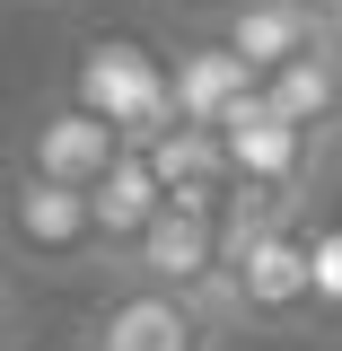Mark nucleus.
I'll return each mask as SVG.
<instances>
[{"instance_id":"obj_1","label":"nucleus","mask_w":342,"mask_h":351,"mask_svg":"<svg viewBox=\"0 0 342 351\" xmlns=\"http://www.w3.org/2000/svg\"><path fill=\"white\" fill-rule=\"evenodd\" d=\"M316 290H325V272H316V237H307V219H299V211L228 237L219 316H228L237 334H290V325H307Z\"/></svg>"},{"instance_id":"obj_2","label":"nucleus","mask_w":342,"mask_h":351,"mask_svg":"<svg viewBox=\"0 0 342 351\" xmlns=\"http://www.w3.org/2000/svg\"><path fill=\"white\" fill-rule=\"evenodd\" d=\"M0 255L27 263V272H97L106 255V228H97V193L88 184H53V176L9 167L0 176Z\"/></svg>"},{"instance_id":"obj_3","label":"nucleus","mask_w":342,"mask_h":351,"mask_svg":"<svg viewBox=\"0 0 342 351\" xmlns=\"http://www.w3.org/2000/svg\"><path fill=\"white\" fill-rule=\"evenodd\" d=\"M228 334L237 325L219 316V299L158 290V281H106V299L80 325L88 351H228Z\"/></svg>"},{"instance_id":"obj_4","label":"nucleus","mask_w":342,"mask_h":351,"mask_svg":"<svg viewBox=\"0 0 342 351\" xmlns=\"http://www.w3.org/2000/svg\"><path fill=\"white\" fill-rule=\"evenodd\" d=\"M219 149H228V176L246 184V193H263V202H281V211H299L307 193H316V176H325V132L290 123V114H272L263 106V88L219 123Z\"/></svg>"},{"instance_id":"obj_5","label":"nucleus","mask_w":342,"mask_h":351,"mask_svg":"<svg viewBox=\"0 0 342 351\" xmlns=\"http://www.w3.org/2000/svg\"><path fill=\"white\" fill-rule=\"evenodd\" d=\"M132 158V132L106 123L97 106H80V97H53V106H36L27 123H18V141H9V167L27 176H53V184H106V176Z\"/></svg>"},{"instance_id":"obj_6","label":"nucleus","mask_w":342,"mask_h":351,"mask_svg":"<svg viewBox=\"0 0 342 351\" xmlns=\"http://www.w3.org/2000/svg\"><path fill=\"white\" fill-rule=\"evenodd\" d=\"M219 272H228V211H202V202H167L114 255V281H158L193 299H219Z\"/></svg>"},{"instance_id":"obj_7","label":"nucleus","mask_w":342,"mask_h":351,"mask_svg":"<svg viewBox=\"0 0 342 351\" xmlns=\"http://www.w3.org/2000/svg\"><path fill=\"white\" fill-rule=\"evenodd\" d=\"M88 97L80 106H97L106 123H123L132 132V149L149 141V132H167L175 123V88H167V62H149L132 36H88Z\"/></svg>"},{"instance_id":"obj_8","label":"nucleus","mask_w":342,"mask_h":351,"mask_svg":"<svg viewBox=\"0 0 342 351\" xmlns=\"http://www.w3.org/2000/svg\"><path fill=\"white\" fill-rule=\"evenodd\" d=\"M219 44L255 71V80H272V71H290V62H307L325 36V18L316 9H299V0H237L228 18H219Z\"/></svg>"},{"instance_id":"obj_9","label":"nucleus","mask_w":342,"mask_h":351,"mask_svg":"<svg viewBox=\"0 0 342 351\" xmlns=\"http://www.w3.org/2000/svg\"><path fill=\"white\" fill-rule=\"evenodd\" d=\"M167 88H175V123H202V132H219L246 97H255V71L228 53V44H184V53H167Z\"/></svg>"},{"instance_id":"obj_10","label":"nucleus","mask_w":342,"mask_h":351,"mask_svg":"<svg viewBox=\"0 0 342 351\" xmlns=\"http://www.w3.org/2000/svg\"><path fill=\"white\" fill-rule=\"evenodd\" d=\"M263 106L334 141V132H342V44H316L307 62H290V71H272V80H263Z\"/></svg>"},{"instance_id":"obj_11","label":"nucleus","mask_w":342,"mask_h":351,"mask_svg":"<svg viewBox=\"0 0 342 351\" xmlns=\"http://www.w3.org/2000/svg\"><path fill=\"white\" fill-rule=\"evenodd\" d=\"M158 211H167V184H158V167L132 149L123 167L97 184V228H106V255H123V246H132V237H141ZM106 272H114V263H106Z\"/></svg>"},{"instance_id":"obj_12","label":"nucleus","mask_w":342,"mask_h":351,"mask_svg":"<svg viewBox=\"0 0 342 351\" xmlns=\"http://www.w3.org/2000/svg\"><path fill=\"white\" fill-rule=\"evenodd\" d=\"M0 351H27V299L9 272H0Z\"/></svg>"},{"instance_id":"obj_13","label":"nucleus","mask_w":342,"mask_h":351,"mask_svg":"<svg viewBox=\"0 0 342 351\" xmlns=\"http://www.w3.org/2000/svg\"><path fill=\"white\" fill-rule=\"evenodd\" d=\"M299 9H316V18H325V27H334V9H342V0H299Z\"/></svg>"},{"instance_id":"obj_14","label":"nucleus","mask_w":342,"mask_h":351,"mask_svg":"<svg viewBox=\"0 0 342 351\" xmlns=\"http://www.w3.org/2000/svg\"><path fill=\"white\" fill-rule=\"evenodd\" d=\"M325 36H334V44H342V9H334V27H325Z\"/></svg>"}]
</instances>
